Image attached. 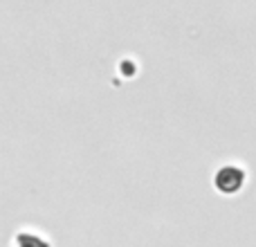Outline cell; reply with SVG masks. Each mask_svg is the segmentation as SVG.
I'll use <instances>...</instances> for the list:
<instances>
[{
    "mask_svg": "<svg viewBox=\"0 0 256 247\" xmlns=\"http://www.w3.org/2000/svg\"><path fill=\"white\" fill-rule=\"evenodd\" d=\"M245 184V171L240 166H234V164H225L216 171L214 176V186L220 191L222 196H234L243 189Z\"/></svg>",
    "mask_w": 256,
    "mask_h": 247,
    "instance_id": "obj_1",
    "label": "cell"
},
{
    "mask_svg": "<svg viewBox=\"0 0 256 247\" xmlns=\"http://www.w3.org/2000/svg\"><path fill=\"white\" fill-rule=\"evenodd\" d=\"M16 243H18V247H52L45 238L32 234V232H22V234L16 238Z\"/></svg>",
    "mask_w": 256,
    "mask_h": 247,
    "instance_id": "obj_2",
    "label": "cell"
}]
</instances>
